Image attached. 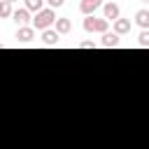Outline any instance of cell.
<instances>
[{"label": "cell", "instance_id": "obj_16", "mask_svg": "<svg viewBox=\"0 0 149 149\" xmlns=\"http://www.w3.org/2000/svg\"><path fill=\"white\" fill-rule=\"evenodd\" d=\"M79 49H95V42L86 40V42H79Z\"/></svg>", "mask_w": 149, "mask_h": 149}, {"label": "cell", "instance_id": "obj_2", "mask_svg": "<svg viewBox=\"0 0 149 149\" xmlns=\"http://www.w3.org/2000/svg\"><path fill=\"white\" fill-rule=\"evenodd\" d=\"M84 30L86 33H107L109 30V21L107 19H98L95 14H91V16H86L84 19Z\"/></svg>", "mask_w": 149, "mask_h": 149}, {"label": "cell", "instance_id": "obj_3", "mask_svg": "<svg viewBox=\"0 0 149 149\" xmlns=\"http://www.w3.org/2000/svg\"><path fill=\"white\" fill-rule=\"evenodd\" d=\"M102 19H107V21H116V19H121V9H119V5L116 2H102Z\"/></svg>", "mask_w": 149, "mask_h": 149}, {"label": "cell", "instance_id": "obj_1", "mask_svg": "<svg viewBox=\"0 0 149 149\" xmlns=\"http://www.w3.org/2000/svg\"><path fill=\"white\" fill-rule=\"evenodd\" d=\"M54 21H56V12L49 9V7H44L42 12L35 14V19H33V28H35V30H47V28L54 26Z\"/></svg>", "mask_w": 149, "mask_h": 149}, {"label": "cell", "instance_id": "obj_15", "mask_svg": "<svg viewBox=\"0 0 149 149\" xmlns=\"http://www.w3.org/2000/svg\"><path fill=\"white\" fill-rule=\"evenodd\" d=\"M47 5H49V9H56V7H63L65 0H47Z\"/></svg>", "mask_w": 149, "mask_h": 149}, {"label": "cell", "instance_id": "obj_5", "mask_svg": "<svg viewBox=\"0 0 149 149\" xmlns=\"http://www.w3.org/2000/svg\"><path fill=\"white\" fill-rule=\"evenodd\" d=\"M33 37H35V28H33V26H19V30H16V42L26 44V42H30Z\"/></svg>", "mask_w": 149, "mask_h": 149}, {"label": "cell", "instance_id": "obj_17", "mask_svg": "<svg viewBox=\"0 0 149 149\" xmlns=\"http://www.w3.org/2000/svg\"><path fill=\"white\" fill-rule=\"evenodd\" d=\"M5 2H9V5H14V2H16V0H5Z\"/></svg>", "mask_w": 149, "mask_h": 149}, {"label": "cell", "instance_id": "obj_13", "mask_svg": "<svg viewBox=\"0 0 149 149\" xmlns=\"http://www.w3.org/2000/svg\"><path fill=\"white\" fill-rule=\"evenodd\" d=\"M12 14H14L12 5H9V2H5V0H0V19H9Z\"/></svg>", "mask_w": 149, "mask_h": 149}, {"label": "cell", "instance_id": "obj_14", "mask_svg": "<svg viewBox=\"0 0 149 149\" xmlns=\"http://www.w3.org/2000/svg\"><path fill=\"white\" fill-rule=\"evenodd\" d=\"M137 44H140V47H149V30H142V33H140Z\"/></svg>", "mask_w": 149, "mask_h": 149}, {"label": "cell", "instance_id": "obj_7", "mask_svg": "<svg viewBox=\"0 0 149 149\" xmlns=\"http://www.w3.org/2000/svg\"><path fill=\"white\" fill-rule=\"evenodd\" d=\"M54 26H56L54 30H56L58 35H68V33L72 30V21H70L68 16H61V19H56V21H54Z\"/></svg>", "mask_w": 149, "mask_h": 149}, {"label": "cell", "instance_id": "obj_6", "mask_svg": "<svg viewBox=\"0 0 149 149\" xmlns=\"http://www.w3.org/2000/svg\"><path fill=\"white\" fill-rule=\"evenodd\" d=\"M112 33L114 35H126V33H130V19H116L114 23H112Z\"/></svg>", "mask_w": 149, "mask_h": 149}, {"label": "cell", "instance_id": "obj_8", "mask_svg": "<svg viewBox=\"0 0 149 149\" xmlns=\"http://www.w3.org/2000/svg\"><path fill=\"white\" fill-rule=\"evenodd\" d=\"M58 40H61V35H58L54 28L42 30V44H47V47H56V44H58Z\"/></svg>", "mask_w": 149, "mask_h": 149}, {"label": "cell", "instance_id": "obj_10", "mask_svg": "<svg viewBox=\"0 0 149 149\" xmlns=\"http://www.w3.org/2000/svg\"><path fill=\"white\" fill-rule=\"evenodd\" d=\"M12 19L19 23V26H26L28 21H30V12L26 9V7H21V9H14V14H12Z\"/></svg>", "mask_w": 149, "mask_h": 149}, {"label": "cell", "instance_id": "obj_19", "mask_svg": "<svg viewBox=\"0 0 149 149\" xmlns=\"http://www.w3.org/2000/svg\"><path fill=\"white\" fill-rule=\"evenodd\" d=\"M142 2H149V0H142Z\"/></svg>", "mask_w": 149, "mask_h": 149}, {"label": "cell", "instance_id": "obj_4", "mask_svg": "<svg viewBox=\"0 0 149 149\" xmlns=\"http://www.w3.org/2000/svg\"><path fill=\"white\" fill-rule=\"evenodd\" d=\"M100 7H102V0H81V2H79V12H81L84 16L95 14Z\"/></svg>", "mask_w": 149, "mask_h": 149}, {"label": "cell", "instance_id": "obj_11", "mask_svg": "<svg viewBox=\"0 0 149 149\" xmlns=\"http://www.w3.org/2000/svg\"><path fill=\"white\" fill-rule=\"evenodd\" d=\"M102 47H119V35H114V33H102V42H100Z\"/></svg>", "mask_w": 149, "mask_h": 149}, {"label": "cell", "instance_id": "obj_9", "mask_svg": "<svg viewBox=\"0 0 149 149\" xmlns=\"http://www.w3.org/2000/svg\"><path fill=\"white\" fill-rule=\"evenodd\" d=\"M135 23L142 30H149V9H137L135 12Z\"/></svg>", "mask_w": 149, "mask_h": 149}, {"label": "cell", "instance_id": "obj_12", "mask_svg": "<svg viewBox=\"0 0 149 149\" xmlns=\"http://www.w3.org/2000/svg\"><path fill=\"white\" fill-rule=\"evenodd\" d=\"M23 2H26V9L28 12H35L37 14V12L44 9V0H23Z\"/></svg>", "mask_w": 149, "mask_h": 149}, {"label": "cell", "instance_id": "obj_18", "mask_svg": "<svg viewBox=\"0 0 149 149\" xmlns=\"http://www.w3.org/2000/svg\"><path fill=\"white\" fill-rule=\"evenodd\" d=\"M2 47H5V44H2V42H0V49H2Z\"/></svg>", "mask_w": 149, "mask_h": 149}]
</instances>
